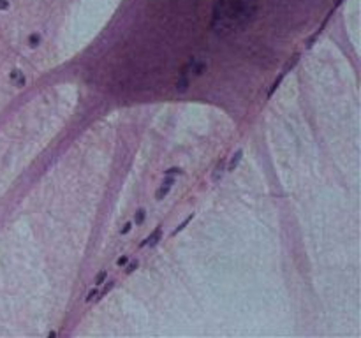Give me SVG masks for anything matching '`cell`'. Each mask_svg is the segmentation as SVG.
I'll list each match as a JSON object with an SVG mask.
<instances>
[{"mask_svg": "<svg viewBox=\"0 0 361 338\" xmlns=\"http://www.w3.org/2000/svg\"><path fill=\"white\" fill-rule=\"evenodd\" d=\"M256 12V0H219L213 27H245Z\"/></svg>", "mask_w": 361, "mask_h": 338, "instance_id": "cell-1", "label": "cell"}, {"mask_svg": "<svg viewBox=\"0 0 361 338\" xmlns=\"http://www.w3.org/2000/svg\"><path fill=\"white\" fill-rule=\"evenodd\" d=\"M175 183V178L173 176H166V181L162 183V187H160L159 190L155 192V199L157 201H160V199H164L167 194H169V190H171V185Z\"/></svg>", "mask_w": 361, "mask_h": 338, "instance_id": "cell-2", "label": "cell"}, {"mask_svg": "<svg viewBox=\"0 0 361 338\" xmlns=\"http://www.w3.org/2000/svg\"><path fill=\"white\" fill-rule=\"evenodd\" d=\"M160 234H162V231H160V225H157V229L153 231L152 234L148 236V238H145V240L141 241V245H139V248H143V247H146V245H150V247H155L157 243H159V240H160Z\"/></svg>", "mask_w": 361, "mask_h": 338, "instance_id": "cell-3", "label": "cell"}, {"mask_svg": "<svg viewBox=\"0 0 361 338\" xmlns=\"http://www.w3.org/2000/svg\"><path fill=\"white\" fill-rule=\"evenodd\" d=\"M204 69H206V64L204 62H196L194 58L190 60V71L196 74V76H201L203 72H204Z\"/></svg>", "mask_w": 361, "mask_h": 338, "instance_id": "cell-4", "label": "cell"}, {"mask_svg": "<svg viewBox=\"0 0 361 338\" xmlns=\"http://www.w3.org/2000/svg\"><path fill=\"white\" fill-rule=\"evenodd\" d=\"M11 81H14L16 83V87H23L25 85V76H23V72L21 71H18V69H14V71L11 72Z\"/></svg>", "mask_w": 361, "mask_h": 338, "instance_id": "cell-5", "label": "cell"}, {"mask_svg": "<svg viewBox=\"0 0 361 338\" xmlns=\"http://www.w3.org/2000/svg\"><path fill=\"white\" fill-rule=\"evenodd\" d=\"M241 155H243V150H238V152L233 155L229 166H227V171H234V169L238 167V164H240V160H241Z\"/></svg>", "mask_w": 361, "mask_h": 338, "instance_id": "cell-6", "label": "cell"}, {"mask_svg": "<svg viewBox=\"0 0 361 338\" xmlns=\"http://www.w3.org/2000/svg\"><path fill=\"white\" fill-rule=\"evenodd\" d=\"M192 218H194V213H190V215H189V217H187L185 220H183V222H181L180 225H178V227H176V229L173 231V233H171V236H176V234H178V233H181V231H183V229H185V227H187V224H189V222H192Z\"/></svg>", "mask_w": 361, "mask_h": 338, "instance_id": "cell-7", "label": "cell"}, {"mask_svg": "<svg viewBox=\"0 0 361 338\" xmlns=\"http://www.w3.org/2000/svg\"><path fill=\"white\" fill-rule=\"evenodd\" d=\"M284 78H285V72H280V76L277 78V79H275V81H273V85H271V88H270V92H268V97H271V95H273V93H275V90H277V88L280 87V83H282V79H284Z\"/></svg>", "mask_w": 361, "mask_h": 338, "instance_id": "cell-8", "label": "cell"}, {"mask_svg": "<svg viewBox=\"0 0 361 338\" xmlns=\"http://www.w3.org/2000/svg\"><path fill=\"white\" fill-rule=\"evenodd\" d=\"M113 287H115V282H108V284L104 285V289H102V291H100V292H99V294H97V300H95V301L102 300V298H104V296L108 294V292H109V291L113 289Z\"/></svg>", "mask_w": 361, "mask_h": 338, "instance_id": "cell-9", "label": "cell"}, {"mask_svg": "<svg viewBox=\"0 0 361 338\" xmlns=\"http://www.w3.org/2000/svg\"><path fill=\"white\" fill-rule=\"evenodd\" d=\"M145 217H146V211L145 210H137L136 211V215H134V222H136V225H141L143 222H145Z\"/></svg>", "mask_w": 361, "mask_h": 338, "instance_id": "cell-10", "label": "cell"}, {"mask_svg": "<svg viewBox=\"0 0 361 338\" xmlns=\"http://www.w3.org/2000/svg\"><path fill=\"white\" fill-rule=\"evenodd\" d=\"M39 42H41V37H39L37 33H32V35L28 37V46H30V48H37Z\"/></svg>", "mask_w": 361, "mask_h": 338, "instance_id": "cell-11", "label": "cell"}, {"mask_svg": "<svg viewBox=\"0 0 361 338\" xmlns=\"http://www.w3.org/2000/svg\"><path fill=\"white\" fill-rule=\"evenodd\" d=\"M125 266H127V268H125V273H127V275H131V273L134 271V269H137L139 262H137V261H132V262H127Z\"/></svg>", "mask_w": 361, "mask_h": 338, "instance_id": "cell-12", "label": "cell"}, {"mask_svg": "<svg viewBox=\"0 0 361 338\" xmlns=\"http://www.w3.org/2000/svg\"><path fill=\"white\" fill-rule=\"evenodd\" d=\"M106 277H108V271H106V269L104 271H100L97 275V278H95V285H102L104 284V280H106Z\"/></svg>", "mask_w": 361, "mask_h": 338, "instance_id": "cell-13", "label": "cell"}, {"mask_svg": "<svg viewBox=\"0 0 361 338\" xmlns=\"http://www.w3.org/2000/svg\"><path fill=\"white\" fill-rule=\"evenodd\" d=\"M166 176H173V175H181V169L180 167H169L167 171H164Z\"/></svg>", "mask_w": 361, "mask_h": 338, "instance_id": "cell-14", "label": "cell"}, {"mask_svg": "<svg viewBox=\"0 0 361 338\" xmlns=\"http://www.w3.org/2000/svg\"><path fill=\"white\" fill-rule=\"evenodd\" d=\"M127 262H129V257H127V256H122V257H118V259H116V266L123 268Z\"/></svg>", "mask_w": 361, "mask_h": 338, "instance_id": "cell-15", "label": "cell"}, {"mask_svg": "<svg viewBox=\"0 0 361 338\" xmlns=\"http://www.w3.org/2000/svg\"><path fill=\"white\" fill-rule=\"evenodd\" d=\"M97 294H99V291H97V289H92V291H90V292L87 294V301H92L93 298H97Z\"/></svg>", "mask_w": 361, "mask_h": 338, "instance_id": "cell-16", "label": "cell"}, {"mask_svg": "<svg viewBox=\"0 0 361 338\" xmlns=\"http://www.w3.org/2000/svg\"><path fill=\"white\" fill-rule=\"evenodd\" d=\"M131 229H132V222H127L125 225L122 227V231H120V233H122V234H127V233H129V231H131Z\"/></svg>", "mask_w": 361, "mask_h": 338, "instance_id": "cell-17", "label": "cell"}, {"mask_svg": "<svg viewBox=\"0 0 361 338\" xmlns=\"http://www.w3.org/2000/svg\"><path fill=\"white\" fill-rule=\"evenodd\" d=\"M0 7H2V9H6V7H7V4H6V0H0Z\"/></svg>", "mask_w": 361, "mask_h": 338, "instance_id": "cell-18", "label": "cell"}, {"mask_svg": "<svg viewBox=\"0 0 361 338\" xmlns=\"http://www.w3.org/2000/svg\"><path fill=\"white\" fill-rule=\"evenodd\" d=\"M48 336H49V338H55V336H56V333H55V331H51V333H48Z\"/></svg>", "mask_w": 361, "mask_h": 338, "instance_id": "cell-19", "label": "cell"}]
</instances>
